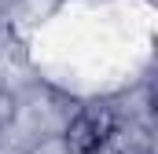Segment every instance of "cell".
<instances>
[{
  "label": "cell",
  "instance_id": "obj_1",
  "mask_svg": "<svg viewBox=\"0 0 158 154\" xmlns=\"http://www.w3.org/2000/svg\"><path fill=\"white\" fill-rule=\"evenodd\" d=\"M114 128H118V117L110 107H85L66 125L63 147H66V154H99L107 147V140L114 136Z\"/></svg>",
  "mask_w": 158,
  "mask_h": 154
},
{
  "label": "cell",
  "instance_id": "obj_2",
  "mask_svg": "<svg viewBox=\"0 0 158 154\" xmlns=\"http://www.w3.org/2000/svg\"><path fill=\"white\" fill-rule=\"evenodd\" d=\"M15 114H19V99H15L7 88H0V132L15 121Z\"/></svg>",
  "mask_w": 158,
  "mask_h": 154
}]
</instances>
